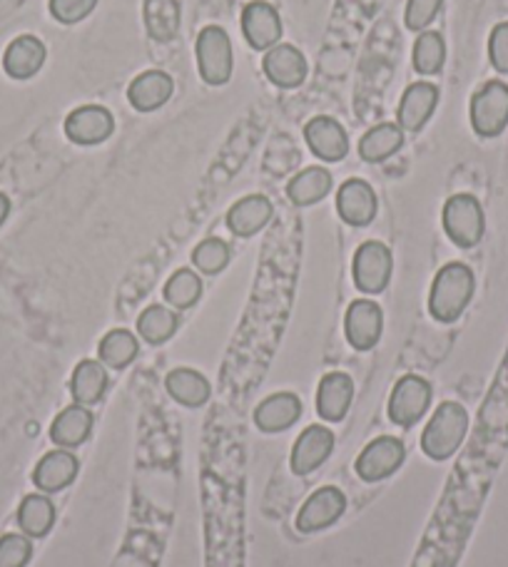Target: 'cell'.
<instances>
[{
  "instance_id": "obj_16",
  "label": "cell",
  "mask_w": 508,
  "mask_h": 567,
  "mask_svg": "<svg viewBox=\"0 0 508 567\" xmlns=\"http://www.w3.org/2000/svg\"><path fill=\"white\" fill-rule=\"evenodd\" d=\"M304 140L314 152V158L324 162H342L349 154L347 130L334 117H314L304 125Z\"/></svg>"
},
{
  "instance_id": "obj_36",
  "label": "cell",
  "mask_w": 508,
  "mask_h": 567,
  "mask_svg": "<svg viewBox=\"0 0 508 567\" xmlns=\"http://www.w3.org/2000/svg\"><path fill=\"white\" fill-rule=\"evenodd\" d=\"M33 557V545L25 535L8 533L0 537V567H25Z\"/></svg>"
},
{
  "instance_id": "obj_22",
  "label": "cell",
  "mask_w": 508,
  "mask_h": 567,
  "mask_svg": "<svg viewBox=\"0 0 508 567\" xmlns=\"http://www.w3.org/2000/svg\"><path fill=\"white\" fill-rule=\"evenodd\" d=\"M354 401V381L342 371H332L320 381V391H316V414L324 420L337 424L349 414V406Z\"/></svg>"
},
{
  "instance_id": "obj_2",
  "label": "cell",
  "mask_w": 508,
  "mask_h": 567,
  "mask_svg": "<svg viewBox=\"0 0 508 567\" xmlns=\"http://www.w3.org/2000/svg\"><path fill=\"white\" fill-rule=\"evenodd\" d=\"M466 433H469L466 408L461 404H453V401H443V404L434 410L431 420L424 428L422 448L431 461H447L459 451Z\"/></svg>"
},
{
  "instance_id": "obj_25",
  "label": "cell",
  "mask_w": 508,
  "mask_h": 567,
  "mask_svg": "<svg viewBox=\"0 0 508 567\" xmlns=\"http://www.w3.org/2000/svg\"><path fill=\"white\" fill-rule=\"evenodd\" d=\"M107 389V369L95 359H83L70 379V393L80 406H93Z\"/></svg>"
},
{
  "instance_id": "obj_11",
  "label": "cell",
  "mask_w": 508,
  "mask_h": 567,
  "mask_svg": "<svg viewBox=\"0 0 508 567\" xmlns=\"http://www.w3.org/2000/svg\"><path fill=\"white\" fill-rule=\"evenodd\" d=\"M344 510H347V498H344V493L334 486H324L320 490H314L312 496L307 498L302 510H299L297 530L304 535L320 533V530L337 523L344 516Z\"/></svg>"
},
{
  "instance_id": "obj_39",
  "label": "cell",
  "mask_w": 508,
  "mask_h": 567,
  "mask_svg": "<svg viewBox=\"0 0 508 567\" xmlns=\"http://www.w3.org/2000/svg\"><path fill=\"white\" fill-rule=\"evenodd\" d=\"M488 60L496 72L508 76V23H498L488 35Z\"/></svg>"
},
{
  "instance_id": "obj_27",
  "label": "cell",
  "mask_w": 508,
  "mask_h": 567,
  "mask_svg": "<svg viewBox=\"0 0 508 567\" xmlns=\"http://www.w3.org/2000/svg\"><path fill=\"white\" fill-rule=\"evenodd\" d=\"M332 189V175L330 170L324 167H307L292 177L287 185V197L289 202L297 207H310L322 202V199L330 195Z\"/></svg>"
},
{
  "instance_id": "obj_34",
  "label": "cell",
  "mask_w": 508,
  "mask_h": 567,
  "mask_svg": "<svg viewBox=\"0 0 508 567\" xmlns=\"http://www.w3.org/2000/svg\"><path fill=\"white\" fill-rule=\"evenodd\" d=\"M203 294V279L193 269H177L165 284V301L172 309H189Z\"/></svg>"
},
{
  "instance_id": "obj_35",
  "label": "cell",
  "mask_w": 508,
  "mask_h": 567,
  "mask_svg": "<svg viewBox=\"0 0 508 567\" xmlns=\"http://www.w3.org/2000/svg\"><path fill=\"white\" fill-rule=\"evenodd\" d=\"M193 264L195 269L215 277V274H220L222 269H227V264H230V246H227V242H222L220 236H210V240L199 242L195 246Z\"/></svg>"
},
{
  "instance_id": "obj_15",
  "label": "cell",
  "mask_w": 508,
  "mask_h": 567,
  "mask_svg": "<svg viewBox=\"0 0 508 567\" xmlns=\"http://www.w3.org/2000/svg\"><path fill=\"white\" fill-rule=\"evenodd\" d=\"M379 199L374 187L365 180H347L337 192V212L349 227H367L374 222Z\"/></svg>"
},
{
  "instance_id": "obj_38",
  "label": "cell",
  "mask_w": 508,
  "mask_h": 567,
  "mask_svg": "<svg viewBox=\"0 0 508 567\" xmlns=\"http://www.w3.org/2000/svg\"><path fill=\"white\" fill-rule=\"evenodd\" d=\"M97 0H50V15L62 25H76L93 13Z\"/></svg>"
},
{
  "instance_id": "obj_37",
  "label": "cell",
  "mask_w": 508,
  "mask_h": 567,
  "mask_svg": "<svg viewBox=\"0 0 508 567\" xmlns=\"http://www.w3.org/2000/svg\"><path fill=\"white\" fill-rule=\"evenodd\" d=\"M443 5V0H409L406 3V13H404V23L409 31L424 33L426 27L434 23V18L439 15Z\"/></svg>"
},
{
  "instance_id": "obj_18",
  "label": "cell",
  "mask_w": 508,
  "mask_h": 567,
  "mask_svg": "<svg viewBox=\"0 0 508 567\" xmlns=\"http://www.w3.org/2000/svg\"><path fill=\"white\" fill-rule=\"evenodd\" d=\"M175 93V80L165 70H145L127 88V100L138 113H155L165 107Z\"/></svg>"
},
{
  "instance_id": "obj_17",
  "label": "cell",
  "mask_w": 508,
  "mask_h": 567,
  "mask_svg": "<svg viewBox=\"0 0 508 567\" xmlns=\"http://www.w3.org/2000/svg\"><path fill=\"white\" fill-rule=\"evenodd\" d=\"M334 451V431L326 426H310L297 438L289 465L297 475H307L320 468Z\"/></svg>"
},
{
  "instance_id": "obj_26",
  "label": "cell",
  "mask_w": 508,
  "mask_h": 567,
  "mask_svg": "<svg viewBox=\"0 0 508 567\" xmlns=\"http://www.w3.org/2000/svg\"><path fill=\"white\" fill-rule=\"evenodd\" d=\"M165 386H168L170 396L175 398L177 404H183L187 408L205 406L207 401H210V393H212L210 381H207L203 373L195 371V369L170 371L168 379H165Z\"/></svg>"
},
{
  "instance_id": "obj_21",
  "label": "cell",
  "mask_w": 508,
  "mask_h": 567,
  "mask_svg": "<svg viewBox=\"0 0 508 567\" xmlns=\"http://www.w3.org/2000/svg\"><path fill=\"white\" fill-rule=\"evenodd\" d=\"M299 416H302V401H299V396L289 391H279L257 406V410H254V424L265 433H279L292 428Z\"/></svg>"
},
{
  "instance_id": "obj_31",
  "label": "cell",
  "mask_w": 508,
  "mask_h": 567,
  "mask_svg": "<svg viewBox=\"0 0 508 567\" xmlns=\"http://www.w3.org/2000/svg\"><path fill=\"white\" fill-rule=\"evenodd\" d=\"M138 336L127 332V328H113V332H107L103 336V342L97 346L100 361L111 366V369H127V366L138 359Z\"/></svg>"
},
{
  "instance_id": "obj_14",
  "label": "cell",
  "mask_w": 508,
  "mask_h": 567,
  "mask_svg": "<svg viewBox=\"0 0 508 567\" xmlns=\"http://www.w3.org/2000/svg\"><path fill=\"white\" fill-rule=\"evenodd\" d=\"M262 70H265L272 85L282 90L299 88L307 80V72H310L302 50L289 43H277L275 48H269L262 58Z\"/></svg>"
},
{
  "instance_id": "obj_28",
  "label": "cell",
  "mask_w": 508,
  "mask_h": 567,
  "mask_svg": "<svg viewBox=\"0 0 508 567\" xmlns=\"http://www.w3.org/2000/svg\"><path fill=\"white\" fill-rule=\"evenodd\" d=\"M404 130L396 123H381L359 140V154L367 162H384L402 150Z\"/></svg>"
},
{
  "instance_id": "obj_19",
  "label": "cell",
  "mask_w": 508,
  "mask_h": 567,
  "mask_svg": "<svg viewBox=\"0 0 508 567\" xmlns=\"http://www.w3.org/2000/svg\"><path fill=\"white\" fill-rule=\"evenodd\" d=\"M78 471L80 461L76 459V453H70L68 448H58V451L45 453L35 465L33 483L43 493H60L78 478Z\"/></svg>"
},
{
  "instance_id": "obj_5",
  "label": "cell",
  "mask_w": 508,
  "mask_h": 567,
  "mask_svg": "<svg viewBox=\"0 0 508 567\" xmlns=\"http://www.w3.org/2000/svg\"><path fill=\"white\" fill-rule=\"evenodd\" d=\"M471 127L478 137H498L508 127V85L504 80H488L481 85L469 107Z\"/></svg>"
},
{
  "instance_id": "obj_10",
  "label": "cell",
  "mask_w": 508,
  "mask_h": 567,
  "mask_svg": "<svg viewBox=\"0 0 508 567\" xmlns=\"http://www.w3.org/2000/svg\"><path fill=\"white\" fill-rule=\"evenodd\" d=\"M381 328H384V314L381 306L371 299H357L351 301L344 316V334L351 349L369 351L374 349L381 338Z\"/></svg>"
},
{
  "instance_id": "obj_1",
  "label": "cell",
  "mask_w": 508,
  "mask_h": 567,
  "mask_svg": "<svg viewBox=\"0 0 508 567\" xmlns=\"http://www.w3.org/2000/svg\"><path fill=\"white\" fill-rule=\"evenodd\" d=\"M476 291V277L466 264L451 262L434 277L429 291V311L441 324H453L464 314Z\"/></svg>"
},
{
  "instance_id": "obj_4",
  "label": "cell",
  "mask_w": 508,
  "mask_h": 567,
  "mask_svg": "<svg viewBox=\"0 0 508 567\" xmlns=\"http://www.w3.org/2000/svg\"><path fill=\"white\" fill-rule=\"evenodd\" d=\"M443 230H447L449 240L461 246V250H471L486 232V217L484 207H481L474 195H453L447 199L441 212Z\"/></svg>"
},
{
  "instance_id": "obj_40",
  "label": "cell",
  "mask_w": 508,
  "mask_h": 567,
  "mask_svg": "<svg viewBox=\"0 0 508 567\" xmlns=\"http://www.w3.org/2000/svg\"><path fill=\"white\" fill-rule=\"evenodd\" d=\"M8 215H11V199H8L3 192H0V227H3Z\"/></svg>"
},
{
  "instance_id": "obj_32",
  "label": "cell",
  "mask_w": 508,
  "mask_h": 567,
  "mask_svg": "<svg viewBox=\"0 0 508 567\" xmlns=\"http://www.w3.org/2000/svg\"><path fill=\"white\" fill-rule=\"evenodd\" d=\"M177 326H180V319L175 311L160 304L148 306L138 319V334L152 346L170 342V338L175 336Z\"/></svg>"
},
{
  "instance_id": "obj_20",
  "label": "cell",
  "mask_w": 508,
  "mask_h": 567,
  "mask_svg": "<svg viewBox=\"0 0 508 567\" xmlns=\"http://www.w3.org/2000/svg\"><path fill=\"white\" fill-rule=\"evenodd\" d=\"M45 58H48V50L41 38L35 35H21L5 48L3 55V70L13 80H31L38 76L41 68L45 66Z\"/></svg>"
},
{
  "instance_id": "obj_6",
  "label": "cell",
  "mask_w": 508,
  "mask_h": 567,
  "mask_svg": "<svg viewBox=\"0 0 508 567\" xmlns=\"http://www.w3.org/2000/svg\"><path fill=\"white\" fill-rule=\"evenodd\" d=\"M394 257L392 250L381 242H365L354 254L351 277L361 294H381L392 281Z\"/></svg>"
},
{
  "instance_id": "obj_24",
  "label": "cell",
  "mask_w": 508,
  "mask_h": 567,
  "mask_svg": "<svg viewBox=\"0 0 508 567\" xmlns=\"http://www.w3.org/2000/svg\"><path fill=\"white\" fill-rule=\"evenodd\" d=\"M90 431H93V414H90V408L76 404L60 410L53 420L50 438L60 448H78L88 441Z\"/></svg>"
},
{
  "instance_id": "obj_29",
  "label": "cell",
  "mask_w": 508,
  "mask_h": 567,
  "mask_svg": "<svg viewBox=\"0 0 508 567\" xmlns=\"http://www.w3.org/2000/svg\"><path fill=\"white\" fill-rule=\"evenodd\" d=\"M18 525L31 537L48 535L50 528L56 525V506H53V500L48 496H41V493L25 496L21 508H18Z\"/></svg>"
},
{
  "instance_id": "obj_9",
  "label": "cell",
  "mask_w": 508,
  "mask_h": 567,
  "mask_svg": "<svg viewBox=\"0 0 508 567\" xmlns=\"http://www.w3.org/2000/svg\"><path fill=\"white\" fill-rule=\"evenodd\" d=\"M62 127H66V137L72 144L93 148L115 132V117L103 105H80L66 117Z\"/></svg>"
},
{
  "instance_id": "obj_8",
  "label": "cell",
  "mask_w": 508,
  "mask_h": 567,
  "mask_svg": "<svg viewBox=\"0 0 508 567\" xmlns=\"http://www.w3.org/2000/svg\"><path fill=\"white\" fill-rule=\"evenodd\" d=\"M406 459V448L394 436H379L371 441L357 459V475L367 483L384 481L389 475H394Z\"/></svg>"
},
{
  "instance_id": "obj_12",
  "label": "cell",
  "mask_w": 508,
  "mask_h": 567,
  "mask_svg": "<svg viewBox=\"0 0 508 567\" xmlns=\"http://www.w3.org/2000/svg\"><path fill=\"white\" fill-rule=\"evenodd\" d=\"M242 35L254 50L275 48L282 38V18L267 0H252L242 11Z\"/></svg>"
},
{
  "instance_id": "obj_33",
  "label": "cell",
  "mask_w": 508,
  "mask_h": 567,
  "mask_svg": "<svg viewBox=\"0 0 508 567\" xmlns=\"http://www.w3.org/2000/svg\"><path fill=\"white\" fill-rule=\"evenodd\" d=\"M443 62H447V43L439 33L424 31L414 43L412 50V66L419 76H439Z\"/></svg>"
},
{
  "instance_id": "obj_13",
  "label": "cell",
  "mask_w": 508,
  "mask_h": 567,
  "mask_svg": "<svg viewBox=\"0 0 508 567\" xmlns=\"http://www.w3.org/2000/svg\"><path fill=\"white\" fill-rule=\"evenodd\" d=\"M439 107V88L429 80H419L404 90L396 109V125L406 132H419Z\"/></svg>"
},
{
  "instance_id": "obj_30",
  "label": "cell",
  "mask_w": 508,
  "mask_h": 567,
  "mask_svg": "<svg viewBox=\"0 0 508 567\" xmlns=\"http://www.w3.org/2000/svg\"><path fill=\"white\" fill-rule=\"evenodd\" d=\"M145 27L158 43L175 40L180 31V3L177 0H145Z\"/></svg>"
},
{
  "instance_id": "obj_23",
  "label": "cell",
  "mask_w": 508,
  "mask_h": 567,
  "mask_svg": "<svg viewBox=\"0 0 508 567\" xmlns=\"http://www.w3.org/2000/svg\"><path fill=\"white\" fill-rule=\"evenodd\" d=\"M272 219V202L265 195H250L234 202L227 212V227L234 236H254L265 230Z\"/></svg>"
},
{
  "instance_id": "obj_3",
  "label": "cell",
  "mask_w": 508,
  "mask_h": 567,
  "mask_svg": "<svg viewBox=\"0 0 508 567\" xmlns=\"http://www.w3.org/2000/svg\"><path fill=\"white\" fill-rule=\"evenodd\" d=\"M197 70L207 85L220 88L227 85L234 72V53L232 40L220 25H207L199 31L195 43Z\"/></svg>"
},
{
  "instance_id": "obj_7",
  "label": "cell",
  "mask_w": 508,
  "mask_h": 567,
  "mask_svg": "<svg viewBox=\"0 0 508 567\" xmlns=\"http://www.w3.org/2000/svg\"><path fill=\"white\" fill-rule=\"evenodd\" d=\"M431 383L422 377H402L396 381V386L389 396V418L394 420L396 426L409 428L414 424H419L422 416L431 406Z\"/></svg>"
}]
</instances>
